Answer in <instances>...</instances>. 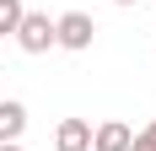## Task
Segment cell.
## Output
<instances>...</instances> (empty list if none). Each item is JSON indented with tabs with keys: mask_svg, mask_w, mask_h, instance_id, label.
<instances>
[{
	"mask_svg": "<svg viewBox=\"0 0 156 151\" xmlns=\"http://www.w3.org/2000/svg\"><path fill=\"white\" fill-rule=\"evenodd\" d=\"M129 151H156V119L145 124V130H135V135H129Z\"/></svg>",
	"mask_w": 156,
	"mask_h": 151,
	"instance_id": "cell-7",
	"label": "cell"
},
{
	"mask_svg": "<svg viewBox=\"0 0 156 151\" xmlns=\"http://www.w3.org/2000/svg\"><path fill=\"white\" fill-rule=\"evenodd\" d=\"M108 6H135V0H108Z\"/></svg>",
	"mask_w": 156,
	"mask_h": 151,
	"instance_id": "cell-9",
	"label": "cell"
},
{
	"mask_svg": "<svg viewBox=\"0 0 156 151\" xmlns=\"http://www.w3.org/2000/svg\"><path fill=\"white\" fill-rule=\"evenodd\" d=\"M0 151H22V140H0Z\"/></svg>",
	"mask_w": 156,
	"mask_h": 151,
	"instance_id": "cell-8",
	"label": "cell"
},
{
	"mask_svg": "<svg viewBox=\"0 0 156 151\" xmlns=\"http://www.w3.org/2000/svg\"><path fill=\"white\" fill-rule=\"evenodd\" d=\"M92 38H97V22H92L86 11H65V16H54V49L86 54V49H92Z\"/></svg>",
	"mask_w": 156,
	"mask_h": 151,
	"instance_id": "cell-1",
	"label": "cell"
},
{
	"mask_svg": "<svg viewBox=\"0 0 156 151\" xmlns=\"http://www.w3.org/2000/svg\"><path fill=\"white\" fill-rule=\"evenodd\" d=\"M54 146L59 151H92V119H65L54 130Z\"/></svg>",
	"mask_w": 156,
	"mask_h": 151,
	"instance_id": "cell-4",
	"label": "cell"
},
{
	"mask_svg": "<svg viewBox=\"0 0 156 151\" xmlns=\"http://www.w3.org/2000/svg\"><path fill=\"white\" fill-rule=\"evenodd\" d=\"M129 135H135V130H129L124 119H102L92 130V151H129Z\"/></svg>",
	"mask_w": 156,
	"mask_h": 151,
	"instance_id": "cell-3",
	"label": "cell"
},
{
	"mask_svg": "<svg viewBox=\"0 0 156 151\" xmlns=\"http://www.w3.org/2000/svg\"><path fill=\"white\" fill-rule=\"evenodd\" d=\"M22 11H27L22 0H0V38H11V32H16V22H22Z\"/></svg>",
	"mask_w": 156,
	"mask_h": 151,
	"instance_id": "cell-6",
	"label": "cell"
},
{
	"mask_svg": "<svg viewBox=\"0 0 156 151\" xmlns=\"http://www.w3.org/2000/svg\"><path fill=\"white\" fill-rule=\"evenodd\" d=\"M22 130H27V103L0 97V140H22Z\"/></svg>",
	"mask_w": 156,
	"mask_h": 151,
	"instance_id": "cell-5",
	"label": "cell"
},
{
	"mask_svg": "<svg viewBox=\"0 0 156 151\" xmlns=\"http://www.w3.org/2000/svg\"><path fill=\"white\" fill-rule=\"evenodd\" d=\"M11 38L22 43V54H48V49H54V22H48L43 11H22V22H16Z\"/></svg>",
	"mask_w": 156,
	"mask_h": 151,
	"instance_id": "cell-2",
	"label": "cell"
}]
</instances>
